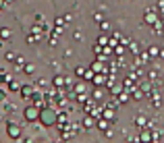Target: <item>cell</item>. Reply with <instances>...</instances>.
Wrapping results in <instances>:
<instances>
[{"label":"cell","instance_id":"obj_1","mask_svg":"<svg viewBox=\"0 0 164 143\" xmlns=\"http://www.w3.org/2000/svg\"><path fill=\"white\" fill-rule=\"evenodd\" d=\"M0 33H2V37H8V35H10V31H8V29H2Z\"/></svg>","mask_w":164,"mask_h":143}]
</instances>
